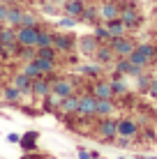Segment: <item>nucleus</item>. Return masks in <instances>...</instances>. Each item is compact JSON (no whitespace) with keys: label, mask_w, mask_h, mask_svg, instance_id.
Here are the masks:
<instances>
[{"label":"nucleus","mask_w":157,"mask_h":159,"mask_svg":"<svg viewBox=\"0 0 157 159\" xmlns=\"http://www.w3.org/2000/svg\"><path fill=\"white\" fill-rule=\"evenodd\" d=\"M93 136L99 143L104 145H113V141H116L118 136V118L113 116H106V118H95V127H93Z\"/></svg>","instance_id":"f257e3e1"},{"label":"nucleus","mask_w":157,"mask_h":159,"mask_svg":"<svg viewBox=\"0 0 157 159\" xmlns=\"http://www.w3.org/2000/svg\"><path fill=\"white\" fill-rule=\"evenodd\" d=\"M118 5H120V16H118V19L127 25V30H139L141 28L143 14L139 12L136 2H132V0H118Z\"/></svg>","instance_id":"f03ea898"},{"label":"nucleus","mask_w":157,"mask_h":159,"mask_svg":"<svg viewBox=\"0 0 157 159\" xmlns=\"http://www.w3.org/2000/svg\"><path fill=\"white\" fill-rule=\"evenodd\" d=\"M76 39L79 35H74L72 30H62V32H56L53 30V48L58 51V56H69V53L76 51Z\"/></svg>","instance_id":"7ed1b4c3"},{"label":"nucleus","mask_w":157,"mask_h":159,"mask_svg":"<svg viewBox=\"0 0 157 159\" xmlns=\"http://www.w3.org/2000/svg\"><path fill=\"white\" fill-rule=\"evenodd\" d=\"M51 92H56V95H60V97H67V95H72V92H79L76 83H74V76L72 74L69 76H60L58 74L56 79L51 81Z\"/></svg>","instance_id":"20e7f679"},{"label":"nucleus","mask_w":157,"mask_h":159,"mask_svg":"<svg viewBox=\"0 0 157 159\" xmlns=\"http://www.w3.org/2000/svg\"><path fill=\"white\" fill-rule=\"evenodd\" d=\"M44 28V23L39 25H32V28H16V39H19L21 46H35L37 48V39H39V32Z\"/></svg>","instance_id":"39448f33"},{"label":"nucleus","mask_w":157,"mask_h":159,"mask_svg":"<svg viewBox=\"0 0 157 159\" xmlns=\"http://www.w3.org/2000/svg\"><path fill=\"white\" fill-rule=\"evenodd\" d=\"M56 74H46V76H39V79H32V85H30V97H35V99H42V97H46L48 92H51V81L56 79Z\"/></svg>","instance_id":"423d86ee"},{"label":"nucleus","mask_w":157,"mask_h":159,"mask_svg":"<svg viewBox=\"0 0 157 159\" xmlns=\"http://www.w3.org/2000/svg\"><path fill=\"white\" fill-rule=\"evenodd\" d=\"M95 108H97V97L93 95V92H88V90L79 92V108H76V116L95 118Z\"/></svg>","instance_id":"0eeeda50"},{"label":"nucleus","mask_w":157,"mask_h":159,"mask_svg":"<svg viewBox=\"0 0 157 159\" xmlns=\"http://www.w3.org/2000/svg\"><path fill=\"white\" fill-rule=\"evenodd\" d=\"M109 46L113 48V53H116V58H127L129 53L134 51V46H136V42H134V37H113V39L109 42Z\"/></svg>","instance_id":"6e6552de"},{"label":"nucleus","mask_w":157,"mask_h":159,"mask_svg":"<svg viewBox=\"0 0 157 159\" xmlns=\"http://www.w3.org/2000/svg\"><path fill=\"white\" fill-rule=\"evenodd\" d=\"M88 92H93L97 99H113L111 83H109V79H104V76L90 81V83H88Z\"/></svg>","instance_id":"1a4fd4ad"},{"label":"nucleus","mask_w":157,"mask_h":159,"mask_svg":"<svg viewBox=\"0 0 157 159\" xmlns=\"http://www.w3.org/2000/svg\"><path fill=\"white\" fill-rule=\"evenodd\" d=\"M39 139H42V131L39 129H25L23 134H21V141H19L21 152H35V150H39Z\"/></svg>","instance_id":"9d476101"},{"label":"nucleus","mask_w":157,"mask_h":159,"mask_svg":"<svg viewBox=\"0 0 157 159\" xmlns=\"http://www.w3.org/2000/svg\"><path fill=\"white\" fill-rule=\"evenodd\" d=\"M111 67H113V72H118V74H122V76H132V79H136L139 74L145 72L143 67L134 65L129 58H116V62H113Z\"/></svg>","instance_id":"9b49d317"},{"label":"nucleus","mask_w":157,"mask_h":159,"mask_svg":"<svg viewBox=\"0 0 157 159\" xmlns=\"http://www.w3.org/2000/svg\"><path fill=\"white\" fill-rule=\"evenodd\" d=\"M139 131H141V125H139L134 118H129V116L118 118V136H125V139H136Z\"/></svg>","instance_id":"f8f14e48"},{"label":"nucleus","mask_w":157,"mask_h":159,"mask_svg":"<svg viewBox=\"0 0 157 159\" xmlns=\"http://www.w3.org/2000/svg\"><path fill=\"white\" fill-rule=\"evenodd\" d=\"M76 48H79V53L83 58H90L93 60V56H95V51L99 48V42H97V37L90 32V35H81L79 39H76Z\"/></svg>","instance_id":"ddd939ff"},{"label":"nucleus","mask_w":157,"mask_h":159,"mask_svg":"<svg viewBox=\"0 0 157 159\" xmlns=\"http://www.w3.org/2000/svg\"><path fill=\"white\" fill-rule=\"evenodd\" d=\"M97 12H99V21L106 23V21H113L120 16V5H118V0H102L97 5Z\"/></svg>","instance_id":"4468645a"},{"label":"nucleus","mask_w":157,"mask_h":159,"mask_svg":"<svg viewBox=\"0 0 157 159\" xmlns=\"http://www.w3.org/2000/svg\"><path fill=\"white\" fill-rule=\"evenodd\" d=\"M109 83H111V90H113V99H118V97H125L127 92H129L127 76H122V74H118V72H111Z\"/></svg>","instance_id":"2eb2a0df"},{"label":"nucleus","mask_w":157,"mask_h":159,"mask_svg":"<svg viewBox=\"0 0 157 159\" xmlns=\"http://www.w3.org/2000/svg\"><path fill=\"white\" fill-rule=\"evenodd\" d=\"M79 74L83 76V79H99L102 74H104V65H99L97 60H88V62L79 65Z\"/></svg>","instance_id":"dca6fc26"},{"label":"nucleus","mask_w":157,"mask_h":159,"mask_svg":"<svg viewBox=\"0 0 157 159\" xmlns=\"http://www.w3.org/2000/svg\"><path fill=\"white\" fill-rule=\"evenodd\" d=\"M21 99H23V92L19 88H14L12 83L2 85V104L5 106H19Z\"/></svg>","instance_id":"f3484780"},{"label":"nucleus","mask_w":157,"mask_h":159,"mask_svg":"<svg viewBox=\"0 0 157 159\" xmlns=\"http://www.w3.org/2000/svg\"><path fill=\"white\" fill-rule=\"evenodd\" d=\"M93 60H97L99 65H104V67H111L113 62H116V53H113V48L109 44H99V48L95 51Z\"/></svg>","instance_id":"a211bd4d"},{"label":"nucleus","mask_w":157,"mask_h":159,"mask_svg":"<svg viewBox=\"0 0 157 159\" xmlns=\"http://www.w3.org/2000/svg\"><path fill=\"white\" fill-rule=\"evenodd\" d=\"M83 9H85V0H65L60 5V12L65 16H74V19H79Z\"/></svg>","instance_id":"6ab92c4d"},{"label":"nucleus","mask_w":157,"mask_h":159,"mask_svg":"<svg viewBox=\"0 0 157 159\" xmlns=\"http://www.w3.org/2000/svg\"><path fill=\"white\" fill-rule=\"evenodd\" d=\"M14 88H19L23 92V97H30V85H32V79L25 72H14L12 74V81H9Z\"/></svg>","instance_id":"aec40b11"},{"label":"nucleus","mask_w":157,"mask_h":159,"mask_svg":"<svg viewBox=\"0 0 157 159\" xmlns=\"http://www.w3.org/2000/svg\"><path fill=\"white\" fill-rule=\"evenodd\" d=\"M23 12H25V9L21 7V5L9 2V5H7V19H5V23L12 25V28H19V25H21V19H23Z\"/></svg>","instance_id":"412c9836"},{"label":"nucleus","mask_w":157,"mask_h":159,"mask_svg":"<svg viewBox=\"0 0 157 159\" xmlns=\"http://www.w3.org/2000/svg\"><path fill=\"white\" fill-rule=\"evenodd\" d=\"M116 111H118V102H116V99H97L95 118H106V116H113Z\"/></svg>","instance_id":"4be33fe9"},{"label":"nucleus","mask_w":157,"mask_h":159,"mask_svg":"<svg viewBox=\"0 0 157 159\" xmlns=\"http://www.w3.org/2000/svg\"><path fill=\"white\" fill-rule=\"evenodd\" d=\"M60 104H62V97L60 95H56V92H48L46 97H42V113H56L58 108H60Z\"/></svg>","instance_id":"5701e85b"},{"label":"nucleus","mask_w":157,"mask_h":159,"mask_svg":"<svg viewBox=\"0 0 157 159\" xmlns=\"http://www.w3.org/2000/svg\"><path fill=\"white\" fill-rule=\"evenodd\" d=\"M32 62L37 65V69L42 72V76H46V74H56L58 72V60H48V58H32Z\"/></svg>","instance_id":"b1692460"},{"label":"nucleus","mask_w":157,"mask_h":159,"mask_svg":"<svg viewBox=\"0 0 157 159\" xmlns=\"http://www.w3.org/2000/svg\"><path fill=\"white\" fill-rule=\"evenodd\" d=\"M79 23H88V25L99 23V12H97V5H88V2H85L83 14L79 16Z\"/></svg>","instance_id":"393cba45"},{"label":"nucleus","mask_w":157,"mask_h":159,"mask_svg":"<svg viewBox=\"0 0 157 159\" xmlns=\"http://www.w3.org/2000/svg\"><path fill=\"white\" fill-rule=\"evenodd\" d=\"M0 39H2V44H7V46H19L16 28H12V25H7V23L0 25Z\"/></svg>","instance_id":"a878e982"},{"label":"nucleus","mask_w":157,"mask_h":159,"mask_svg":"<svg viewBox=\"0 0 157 159\" xmlns=\"http://www.w3.org/2000/svg\"><path fill=\"white\" fill-rule=\"evenodd\" d=\"M106 28H109V32H111V39L113 37H125L127 35V25L122 23L120 19H113V21H106Z\"/></svg>","instance_id":"bb28decb"},{"label":"nucleus","mask_w":157,"mask_h":159,"mask_svg":"<svg viewBox=\"0 0 157 159\" xmlns=\"http://www.w3.org/2000/svg\"><path fill=\"white\" fill-rule=\"evenodd\" d=\"M93 35L97 37L99 44H109L111 42V32H109V28H106V23H102V21L93 25Z\"/></svg>","instance_id":"cd10ccee"},{"label":"nucleus","mask_w":157,"mask_h":159,"mask_svg":"<svg viewBox=\"0 0 157 159\" xmlns=\"http://www.w3.org/2000/svg\"><path fill=\"white\" fill-rule=\"evenodd\" d=\"M37 56V48L35 46H21L19 44V51H16V60H21V62H30L32 58Z\"/></svg>","instance_id":"c85d7f7f"},{"label":"nucleus","mask_w":157,"mask_h":159,"mask_svg":"<svg viewBox=\"0 0 157 159\" xmlns=\"http://www.w3.org/2000/svg\"><path fill=\"white\" fill-rule=\"evenodd\" d=\"M42 46H53V30L51 28H42L39 32V39H37V48H42Z\"/></svg>","instance_id":"c756f323"},{"label":"nucleus","mask_w":157,"mask_h":159,"mask_svg":"<svg viewBox=\"0 0 157 159\" xmlns=\"http://www.w3.org/2000/svg\"><path fill=\"white\" fill-rule=\"evenodd\" d=\"M39 23L42 21H39V16H37L35 12H28V9L23 12V19H21V25H23V28H32V25H39Z\"/></svg>","instance_id":"7c9ffc66"},{"label":"nucleus","mask_w":157,"mask_h":159,"mask_svg":"<svg viewBox=\"0 0 157 159\" xmlns=\"http://www.w3.org/2000/svg\"><path fill=\"white\" fill-rule=\"evenodd\" d=\"M150 81H153V74H148V72L139 74V76H136V90H139V92H148Z\"/></svg>","instance_id":"2f4dec72"},{"label":"nucleus","mask_w":157,"mask_h":159,"mask_svg":"<svg viewBox=\"0 0 157 159\" xmlns=\"http://www.w3.org/2000/svg\"><path fill=\"white\" fill-rule=\"evenodd\" d=\"M127 58H129V60H132V62H134V65H139V67H143V69H145V67H150V65H153V62H150V60H145V58L141 56V53H139V51H136V48H134V51H132V53H129V56H127Z\"/></svg>","instance_id":"473e14b6"},{"label":"nucleus","mask_w":157,"mask_h":159,"mask_svg":"<svg viewBox=\"0 0 157 159\" xmlns=\"http://www.w3.org/2000/svg\"><path fill=\"white\" fill-rule=\"evenodd\" d=\"M56 25H58V28H62V30H72L74 25H79V19H74V16H65V14H62V19L58 21Z\"/></svg>","instance_id":"72a5a7b5"},{"label":"nucleus","mask_w":157,"mask_h":159,"mask_svg":"<svg viewBox=\"0 0 157 159\" xmlns=\"http://www.w3.org/2000/svg\"><path fill=\"white\" fill-rule=\"evenodd\" d=\"M37 58H48V60H58V51L53 46H42L37 48Z\"/></svg>","instance_id":"f704fd0d"},{"label":"nucleus","mask_w":157,"mask_h":159,"mask_svg":"<svg viewBox=\"0 0 157 159\" xmlns=\"http://www.w3.org/2000/svg\"><path fill=\"white\" fill-rule=\"evenodd\" d=\"M21 72H25L30 79H39V76H42V72L37 69V65L32 62V60H30V62H23V69H21Z\"/></svg>","instance_id":"c9c22d12"},{"label":"nucleus","mask_w":157,"mask_h":159,"mask_svg":"<svg viewBox=\"0 0 157 159\" xmlns=\"http://www.w3.org/2000/svg\"><path fill=\"white\" fill-rule=\"evenodd\" d=\"M60 5H53V2H48V0H44V2H42V12L44 14H48V16H56V14H62L60 9Z\"/></svg>","instance_id":"e433bc0d"},{"label":"nucleus","mask_w":157,"mask_h":159,"mask_svg":"<svg viewBox=\"0 0 157 159\" xmlns=\"http://www.w3.org/2000/svg\"><path fill=\"white\" fill-rule=\"evenodd\" d=\"M19 159H53L48 152H42V150H35V152H23Z\"/></svg>","instance_id":"4c0bfd02"},{"label":"nucleus","mask_w":157,"mask_h":159,"mask_svg":"<svg viewBox=\"0 0 157 159\" xmlns=\"http://www.w3.org/2000/svg\"><path fill=\"white\" fill-rule=\"evenodd\" d=\"M148 97H153V99H157V76H153V81H150L148 85V92H145Z\"/></svg>","instance_id":"58836bf2"},{"label":"nucleus","mask_w":157,"mask_h":159,"mask_svg":"<svg viewBox=\"0 0 157 159\" xmlns=\"http://www.w3.org/2000/svg\"><path fill=\"white\" fill-rule=\"evenodd\" d=\"M76 157L79 159H90V150L85 145H76Z\"/></svg>","instance_id":"ea45409f"},{"label":"nucleus","mask_w":157,"mask_h":159,"mask_svg":"<svg viewBox=\"0 0 157 159\" xmlns=\"http://www.w3.org/2000/svg\"><path fill=\"white\" fill-rule=\"evenodd\" d=\"M5 139H7V143H12V145H19V141H21V134H16V131H9V134L5 136Z\"/></svg>","instance_id":"a19ab883"},{"label":"nucleus","mask_w":157,"mask_h":159,"mask_svg":"<svg viewBox=\"0 0 157 159\" xmlns=\"http://www.w3.org/2000/svg\"><path fill=\"white\" fill-rule=\"evenodd\" d=\"M5 19H7V2H0V25L5 23Z\"/></svg>","instance_id":"79ce46f5"},{"label":"nucleus","mask_w":157,"mask_h":159,"mask_svg":"<svg viewBox=\"0 0 157 159\" xmlns=\"http://www.w3.org/2000/svg\"><path fill=\"white\" fill-rule=\"evenodd\" d=\"M12 2H16V5H28V2H32V0H12Z\"/></svg>","instance_id":"37998d69"},{"label":"nucleus","mask_w":157,"mask_h":159,"mask_svg":"<svg viewBox=\"0 0 157 159\" xmlns=\"http://www.w3.org/2000/svg\"><path fill=\"white\" fill-rule=\"evenodd\" d=\"M48 2H53V5H62L65 0H48Z\"/></svg>","instance_id":"c03bdc74"},{"label":"nucleus","mask_w":157,"mask_h":159,"mask_svg":"<svg viewBox=\"0 0 157 159\" xmlns=\"http://www.w3.org/2000/svg\"><path fill=\"white\" fill-rule=\"evenodd\" d=\"M0 102H2V83H0Z\"/></svg>","instance_id":"a18cd8bd"},{"label":"nucleus","mask_w":157,"mask_h":159,"mask_svg":"<svg viewBox=\"0 0 157 159\" xmlns=\"http://www.w3.org/2000/svg\"><path fill=\"white\" fill-rule=\"evenodd\" d=\"M0 2H7V5H9V2H12V0H0Z\"/></svg>","instance_id":"49530a36"},{"label":"nucleus","mask_w":157,"mask_h":159,"mask_svg":"<svg viewBox=\"0 0 157 159\" xmlns=\"http://www.w3.org/2000/svg\"><path fill=\"white\" fill-rule=\"evenodd\" d=\"M0 62H2V51H0Z\"/></svg>","instance_id":"de8ad7c7"},{"label":"nucleus","mask_w":157,"mask_h":159,"mask_svg":"<svg viewBox=\"0 0 157 159\" xmlns=\"http://www.w3.org/2000/svg\"><path fill=\"white\" fill-rule=\"evenodd\" d=\"M116 159H127V157H116Z\"/></svg>","instance_id":"09e8293b"},{"label":"nucleus","mask_w":157,"mask_h":159,"mask_svg":"<svg viewBox=\"0 0 157 159\" xmlns=\"http://www.w3.org/2000/svg\"><path fill=\"white\" fill-rule=\"evenodd\" d=\"M127 159H136V157H127Z\"/></svg>","instance_id":"8fccbe9b"},{"label":"nucleus","mask_w":157,"mask_h":159,"mask_svg":"<svg viewBox=\"0 0 157 159\" xmlns=\"http://www.w3.org/2000/svg\"><path fill=\"white\" fill-rule=\"evenodd\" d=\"M0 44H2V39H0Z\"/></svg>","instance_id":"3c124183"},{"label":"nucleus","mask_w":157,"mask_h":159,"mask_svg":"<svg viewBox=\"0 0 157 159\" xmlns=\"http://www.w3.org/2000/svg\"><path fill=\"white\" fill-rule=\"evenodd\" d=\"M0 104H2V102H0Z\"/></svg>","instance_id":"603ef678"},{"label":"nucleus","mask_w":157,"mask_h":159,"mask_svg":"<svg viewBox=\"0 0 157 159\" xmlns=\"http://www.w3.org/2000/svg\"><path fill=\"white\" fill-rule=\"evenodd\" d=\"M155 62H157V60H155Z\"/></svg>","instance_id":"864d4df0"}]
</instances>
